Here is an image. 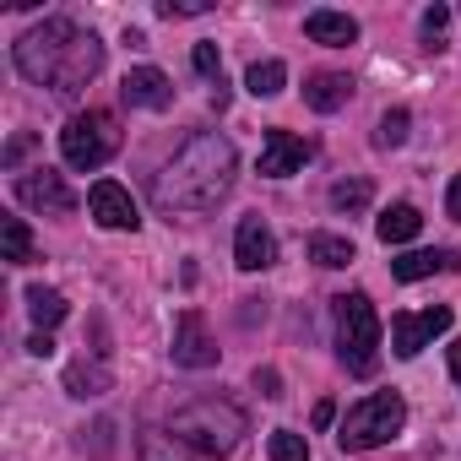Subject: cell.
I'll use <instances>...</instances> for the list:
<instances>
[{
	"mask_svg": "<svg viewBox=\"0 0 461 461\" xmlns=\"http://www.w3.org/2000/svg\"><path fill=\"white\" fill-rule=\"evenodd\" d=\"M240 174V152L222 131H195L152 179V201L158 212H212Z\"/></svg>",
	"mask_w": 461,
	"mask_h": 461,
	"instance_id": "6da1fadb",
	"label": "cell"
},
{
	"mask_svg": "<svg viewBox=\"0 0 461 461\" xmlns=\"http://www.w3.org/2000/svg\"><path fill=\"white\" fill-rule=\"evenodd\" d=\"M17 71L33 87L77 93V87H87L104 71V44H98V33L66 23V17H50L44 28H28L17 39Z\"/></svg>",
	"mask_w": 461,
	"mask_h": 461,
	"instance_id": "7a4b0ae2",
	"label": "cell"
},
{
	"mask_svg": "<svg viewBox=\"0 0 461 461\" xmlns=\"http://www.w3.org/2000/svg\"><path fill=\"white\" fill-rule=\"evenodd\" d=\"M168 429H174L190 450H201L206 461H217V456H228V450H234V445L245 439V412H240L234 402L201 396V402L179 407V412L168 418Z\"/></svg>",
	"mask_w": 461,
	"mask_h": 461,
	"instance_id": "3957f363",
	"label": "cell"
},
{
	"mask_svg": "<svg viewBox=\"0 0 461 461\" xmlns=\"http://www.w3.org/2000/svg\"><path fill=\"white\" fill-rule=\"evenodd\" d=\"M331 315H337V358L348 375H375L380 369V315L369 304V294H342L331 299Z\"/></svg>",
	"mask_w": 461,
	"mask_h": 461,
	"instance_id": "277c9868",
	"label": "cell"
},
{
	"mask_svg": "<svg viewBox=\"0 0 461 461\" xmlns=\"http://www.w3.org/2000/svg\"><path fill=\"white\" fill-rule=\"evenodd\" d=\"M402 423H407V402H402L396 391H375V396H364V402L342 418L337 445H342V450H375V445L396 439Z\"/></svg>",
	"mask_w": 461,
	"mask_h": 461,
	"instance_id": "5b68a950",
	"label": "cell"
},
{
	"mask_svg": "<svg viewBox=\"0 0 461 461\" xmlns=\"http://www.w3.org/2000/svg\"><path fill=\"white\" fill-rule=\"evenodd\" d=\"M60 152H66L71 168H104V163L120 152V125H114V114H104V109L71 114L66 131H60Z\"/></svg>",
	"mask_w": 461,
	"mask_h": 461,
	"instance_id": "8992f818",
	"label": "cell"
},
{
	"mask_svg": "<svg viewBox=\"0 0 461 461\" xmlns=\"http://www.w3.org/2000/svg\"><path fill=\"white\" fill-rule=\"evenodd\" d=\"M439 331H450V310L445 304H429V310H402L391 321V353L396 358H418Z\"/></svg>",
	"mask_w": 461,
	"mask_h": 461,
	"instance_id": "52a82bcc",
	"label": "cell"
},
{
	"mask_svg": "<svg viewBox=\"0 0 461 461\" xmlns=\"http://www.w3.org/2000/svg\"><path fill=\"white\" fill-rule=\"evenodd\" d=\"M17 201H23V206H33V212H50V217L77 212V190H71V185H66V174H55V168L17 174Z\"/></svg>",
	"mask_w": 461,
	"mask_h": 461,
	"instance_id": "ba28073f",
	"label": "cell"
},
{
	"mask_svg": "<svg viewBox=\"0 0 461 461\" xmlns=\"http://www.w3.org/2000/svg\"><path fill=\"white\" fill-rule=\"evenodd\" d=\"M174 364L179 369H212L217 364V337L206 331V315L201 310H185L179 326H174Z\"/></svg>",
	"mask_w": 461,
	"mask_h": 461,
	"instance_id": "9c48e42d",
	"label": "cell"
},
{
	"mask_svg": "<svg viewBox=\"0 0 461 461\" xmlns=\"http://www.w3.org/2000/svg\"><path fill=\"white\" fill-rule=\"evenodd\" d=\"M87 212H93L98 228H114V234H125V228L136 234V222H141V217H136V201H131L125 185H114V179H98V185H93Z\"/></svg>",
	"mask_w": 461,
	"mask_h": 461,
	"instance_id": "30bf717a",
	"label": "cell"
},
{
	"mask_svg": "<svg viewBox=\"0 0 461 461\" xmlns=\"http://www.w3.org/2000/svg\"><path fill=\"white\" fill-rule=\"evenodd\" d=\"M277 261V240H272V228L261 217H240L234 228V267L240 272H267Z\"/></svg>",
	"mask_w": 461,
	"mask_h": 461,
	"instance_id": "8fae6325",
	"label": "cell"
},
{
	"mask_svg": "<svg viewBox=\"0 0 461 461\" xmlns=\"http://www.w3.org/2000/svg\"><path fill=\"white\" fill-rule=\"evenodd\" d=\"M310 163V141L304 136H294V131H267V141H261V174L267 179H288V174H299Z\"/></svg>",
	"mask_w": 461,
	"mask_h": 461,
	"instance_id": "7c38bea8",
	"label": "cell"
},
{
	"mask_svg": "<svg viewBox=\"0 0 461 461\" xmlns=\"http://www.w3.org/2000/svg\"><path fill=\"white\" fill-rule=\"evenodd\" d=\"M120 98H125L131 109H168V104H174V82H168L158 66H136V71H125Z\"/></svg>",
	"mask_w": 461,
	"mask_h": 461,
	"instance_id": "4fadbf2b",
	"label": "cell"
},
{
	"mask_svg": "<svg viewBox=\"0 0 461 461\" xmlns=\"http://www.w3.org/2000/svg\"><path fill=\"white\" fill-rule=\"evenodd\" d=\"M304 33H310V44H326V50L358 44V23H353L348 12H310V17H304Z\"/></svg>",
	"mask_w": 461,
	"mask_h": 461,
	"instance_id": "5bb4252c",
	"label": "cell"
},
{
	"mask_svg": "<svg viewBox=\"0 0 461 461\" xmlns=\"http://www.w3.org/2000/svg\"><path fill=\"white\" fill-rule=\"evenodd\" d=\"M348 98H353V82H348L342 71H315V77L304 82V104L321 109V114H337Z\"/></svg>",
	"mask_w": 461,
	"mask_h": 461,
	"instance_id": "9a60e30c",
	"label": "cell"
},
{
	"mask_svg": "<svg viewBox=\"0 0 461 461\" xmlns=\"http://www.w3.org/2000/svg\"><path fill=\"white\" fill-rule=\"evenodd\" d=\"M450 267H461L456 250H407L402 261H391V277H396V283H423V277L450 272Z\"/></svg>",
	"mask_w": 461,
	"mask_h": 461,
	"instance_id": "2e32d148",
	"label": "cell"
},
{
	"mask_svg": "<svg viewBox=\"0 0 461 461\" xmlns=\"http://www.w3.org/2000/svg\"><path fill=\"white\" fill-rule=\"evenodd\" d=\"M375 234H380V245H407V240H418V234H423V212H418V206H407V201H396V206H385V212H380Z\"/></svg>",
	"mask_w": 461,
	"mask_h": 461,
	"instance_id": "e0dca14e",
	"label": "cell"
},
{
	"mask_svg": "<svg viewBox=\"0 0 461 461\" xmlns=\"http://www.w3.org/2000/svg\"><path fill=\"white\" fill-rule=\"evenodd\" d=\"M141 461H206L201 450H190L174 429H141Z\"/></svg>",
	"mask_w": 461,
	"mask_h": 461,
	"instance_id": "ac0fdd59",
	"label": "cell"
},
{
	"mask_svg": "<svg viewBox=\"0 0 461 461\" xmlns=\"http://www.w3.org/2000/svg\"><path fill=\"white\" fill-rule=\"evenodd\" d=\"M0 250H6V261H12V267H28V261H39V250H33V234H28V222H23V217H6V222H0Z\"/></svg>",
	"mask_w": 461,
	"mask_h": 461,
	"instance_id": "d6986e66",
	"label": "cell"
},
{
	"mask_svg": "<svg viewBox=\"0 0 461 461\" xmlns=\"http://www.w3.org/2000/svg\"><path fill=\"white\" fill-rule=\"evenodd\" d=\"M28 315H33L39 331H50V326H60V321L71 315V304H66L55 288H28Z\"/></svg>",
	"mask_w": 461,
	"mask_h": 461,
	"instance_id": "ffe728a7",
	"label": "cell"
},
{
	"mask_svg": "<svg viewBox=\"0 0 461 461\" xmlns=\"http://www.w3.org/2000/svg\"><path fill=\"white\" fill-rule=\"evenodd\" d=\"M310 261L326 267V272H337V267L353 261V240H342V234H310Z\"/></svg>",
	"mask_w": 461,
	"mask_h": 461,
	"instance_id": "44dd1931",
	"label": "cell"
},
{
	"mask_svg": "<svg viewBox=\"0 0 461 461\" xmlns=\"http://www.w3.org/2000/svg\"><path fill=\"white\" fill-rule=\"evenodd\" d=\"M66 391H71V396H104V391H109V364H87V358L71 364V369H66Z\"/></svg>",
	"mask_w": 461,
	"mask_h": 461,
	"instance_id": "7402d4cb",
	"label": "cell"
},
{
	"mask_svg": "<svg viewBox=\"0 0 461 461\" xmlns=\"http://www.w3.org/2000/svg\"><path fill=\"white\" fill-rule=\"evenodd\" d=\"M245 87H250L256 98H277V93L288 87V66H283V60H256L250 77H245Z\"/></svg>",
	"mask_w": 461,
	"mask_h": 461,
	"instance_id": "603a6c76",
	"label": "cell"
},
{
	"mask_svg": "<svg viewBox=\"0 0 461 461\" xmlns=\"http://www.w3.org/2000/svg\"><path fill=\"white\" fill-rule=\"evenodd\" d=\"M369 195H375L369 179H337V185H331V206H337V212H364Z\"/></svg>",
	"mask_w": 461,
	"mask_h": 461,
	"instance_id": "cb8c5ba5",
	"label": "cell"
},
{
	"mask_svg": "<svg viewBox=\"0 0 461 461\" xmlns=\"http://www.w3.org/2000/svg\"><path fill=\"white\" fill-rule=\"evenodd\" d=\"M267 456H272V461H310V439L294 434V429H277V434L267 439Z\"/></svg>",
	"mask_w": 461,
	"mask_h": 461,
	"instance_id": "d4e9b609",
	"label": "cell"
},
{
	"mask_svg": "<svg viewBox=\"0 0 461 461\" xmlns=\"http://www.w3.org/2000/svg\"><path fill=\"white\" fill-rule=\"evenodd\" d=\"M407 125H412L407 109H385V114H380V131H375V147H385V152L402 147V141H407Z\"/></svg>",
	"mask_w": 461,
	"mask_h": 461,
	"instance_id": "484cf974",
	"label": "cell"
},
{
	"mask_svg": "<svg viewBox=\"0 0 461 461\" xmlns=\"http://www.w3.org/2000/svg\"><path fill=\"white\" fill-rule=\"evenodd\" d=\"M190 60H195V71H201V77L222 82V60H217V44H195V55H190Z\"/></svg>",
	"mask_w": 461,
	"mask_h": 461,
	"instance_id": "4316f807",
	"label": "cell"
},
{
	"mask_svg": "<svg viewBox=\"0 0 461 461\" xmlns=\"http://www.w3.org/2000/svg\"><path fill=\"white\" fill-rule=\"evenodd\" d=\"M158 12H163V17H201V12H212V6H206V0H163Z\"/></svg>",
	"mask_w": 461,
	"mask_h": 461,
	"instance_id": "83f0119b",
	"label": "cell"
},
{
	"mask_svg": "<svg viewBox=\"0 0 461 461\" xmlns=\"http://www.w3.org/2000/svg\"><path fill=\"white\" fill-rule=\"evenodd\" d=\"M33 147H39V136H28V131H17V136H12V147H6V168H17V163H23V158L33 152Z\"/></svg>",
	"mask_w": 461,
	"mask_h": 461,
	"instance_id": "f1b7e54d",
	"label": "cell"
},
{
	"mask_svg": "<svg viewBox=\"0 0 461 461\" xmlns=\"http://www.w3.org/2000/svg\"><path fill=\"white\" fill-rule=\"evenodd\" d=\"M445 23H450V12H445V6H429V12H423V33H429V39H439V33H445Z\"/></svg>",
	"mask_w": 461,
	"mask_h": 461,
	"instance_id": "f546056e",
	"label": "cell"
},
{
	"mask_svg": "<svg viewBox=\"0 0 461 461\" xmlns=\"http://www.w3.org/2000/svg\"><path fill=\"white\" fill-rule=\"evenodd\" d=\"M256 385H261V396H283V380H277V369H256Z\"/></svg>",
	"mask_w": 461,
	"mask_h": 461,
	"instance_id": "4dcf8cb0",
	"label": "cell"
},
{
	"mask_svg": "<svg viewBox=\"0 0 461 461\" xmlns=\"http://www.w3.org/2000/svg\"><path fill=\"white\" fill-rule=\"evenodd\" d=\"M28 353H33V358H50V353H55L50 331H33V337H28Z\"/></svg>",
	"mask_w": 461,
	"mask_h": 461,
	"instance_id": "1f68e13d",
	"label": "cell"
},
{
	"mask_svg": "<svg viewBox=\"0 0 461 461\" xmlns=\"http://www.w3.org/2000/svg\"><path fill=\"white\" fill-rule=\"evenodd\" d=\"M445 212L461 222V174H456V179H450V190H445Z\"/></svg>",
	"mask_w": 461,
	"mask_h": 461,
	"instance_id": "d6a6232c",
	"label": "cell"
},
{
	"mask_svg": "<svg viewBox=\"0 0 461 461\" xmlns=\"http://www.w3.org/2000/svg\"><path fill=\"white\" fill-rule=\"evenodd\" d=\"M331 418H337V402H315V429H331Z\"/></svg>",
	"mask_w": 461,
	"mask_h": 461,
	"instance_id": "836d02e7",
	"label": "cell"
},
{
	"mask_svg": "<svg viewBox=\"0 0 461 461\" xmlns=\"http://www.w3.org/2000/svg\"><path fill=\"white\" fill-rule=\"evenodd\" d=\"M450 375H456V385H461V342H450Z\"/></svg>",
	"mask_w": 461,
	"mask_h": 461,
	"instance_id": "e575fe53",
	"label": "cell"
}]
</instances>
